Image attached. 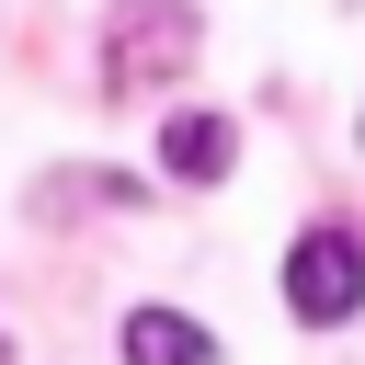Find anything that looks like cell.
Segmentation results:
<instances>
[{
    "label": "cell",
    "instance_id": "cell-4",
    "mask_svg": "<svg viewBox=\"0 0 365 365\" xmlns=\"http://www.w3.org/2000/svg\"><path fill=\"white\" fill-rule=\"evenodd\" d=\"M125 365H217V342L182 308H125Z\"/></svg>",
    "mask_w": 365,
    "mask_h": 365
},
{
    "label": "cell",
    "instance_id": "cell-3",
    "mask_svg": "<svg viewBox=\"0 0 365 365\" xmlns=\"http://www.w3.org/2000/svg\"><path fill=\"white\" fill-rule=\"evenodd\" d=\"M182 57H194V11H182V0H160L148 34H137V23L114 34V80H160V68H182Z\"/></svg>",
    "mask_w": 365,
    "mask_h": 365
},
{
    "label": "cell",
    "instance_id": "cell-2",
    "mask_svg": "<svg viewBox=\"0 0 365 365\" xmlns=\"http://www.w3.org/2000/svg\"><path fill=\"white\" fill-rule=\"evenodd\" d=\"M228 160H240L228 114H171V125H160V171H171V182H217Z\"/></svg>",
    "mask_w": 365,
    "mask_h": 365
},
{
    "label": "cell",
    "instance_id": "cell-5",
    "mask_svg": "<svg viewBox=\"0 0 365 365\" xmlns=\"http://www.w3.org/2000/svg\"><path fill=\"white\" fill-rule=\"evenodd\" d=\"M0 365H11V342H0Z\"/></svg>",
    "mask_w": 365,
    "mask_h": 365
},
{
    "label": "cell",
    "instance_id": "cell-6",
    "mask_svg": "<svg viewBox=\"0 0 365 365\" xmlns=\"http://www.w3.org/2000/svg\"><path fill=\"white\" fill-rule=\"evenodd\" d=\"M354 137H365V125H354Z\"/></svg>",
    "mask_w": 365,
    "mask_h": 365
},
{
    "label": "cell",
    "instance_id": "cell-1",
    "mask_svg": "<svg viewBox=\"0 0 365 365\" xmlns=\"http://www.w3.org/2000/svg\"><path fill=\"white\" fill-rule=\"evenodd\" d=\"M285 308H297L308 331H342V319L365 308V240H354V228H308V240L285 251Z\"/></svg>",
    "mask_w": 365,
    "mask_h": 365
}]
</instances>
